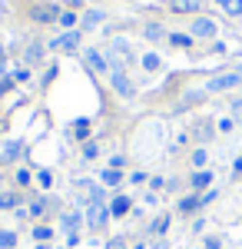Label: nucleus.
<instances>
[{"label":"nucleus","mask_w":242,"mask_h":249,"mask_svg":"<svg viewBox=\"0 0 242 249\" xmlns=\"http://www.w3.org/2000/svg\"><path fill=\"white\" fill-rule=\"evenodd\" d=\"M110 83H113V90L123 96V100L136 96V87H133V80L126 77V70H123V67H113V70H110Z\"/></svg>","instance_id":"f257e3e1"},{"label":"nucleus","mask_w":242,"mask_h":249,"mask_svg":"<svg viewBox=\"0 0 242 249\" xmlns=\"http://www.w3.org/2000/svg\"><path fill=\"white\" fill-rule=\"evenodd\" d=\"M80 40H83V30L76 27V30H67V34H60L56 40H50V50H63V53H76V47H80Z\"/></svg>","instance_id":"f03ea898"},{"label":"nucleus","mask_w":242,"mask_h":249,"mask_svg":"<svg viewBox=\"0 0 242 249\" xmlns=\"http://www.w3.org/2000/svg\"><path fill=\"white\" fill-rule=\"evenodd\" d=\"M110 219H113V213H110V206H106V203H96V206H90V210H86V226H90L93 232H100L106 223H110Z\"/></svg>","instance_id":"7ed1b4c3"},{"label":"nucleus","mask_w":242,"mask_h":249,"mask_svg":"<svg viewBox=\"0 0 242 249\" xmlns=\"http://www.w3.org/2000/svg\"><path fill=\"white\" fill-rule=\"evenodd\" d=\"M83 60H86V67H90L93 73H110V70H113L110 57H106L103 50H96V47H90V50H83Z\"/></svg>","instance_id":"20e7f679"},{"label":"nucleus","mask_w":242,"mask_h":249,"mask_svg":"<svg viewBox=\"0 0 242 249\" xmlns=\"http://www.w3.org/2000/svg\"><path fill=\"white\" fill-rule=\"evenodd\" d=\"M242 83V73L239 70H229V73H223V77H212L209 80V93H223V90H232V87H239Z\"/></svg>","instance_id":"39448f33"},{"label":"nucleus","mask_w":242,"mask_h":249,"mask_svg":"<svg viewBox=\"0 0 242 249\" xmlns=\"http://www.w3.org/2000/svg\"><path fill=\"white\" fill-rule=\"evenodd\" d=\"M60 14H63V10H60L56 3H37V7L30 10V17L37 20V23H53V20H60Z\"/></svg>","instance_id":"423d86ee"},{"label":"nucleus","mask_w":242,"mask_h":249,"mask_svg":"<svg viewBox=\"0 0 242 249\" xmlns=\"http://www.w3.org/2000/svg\"><path fill=\"white\" fill-rule=\"evenodd\" d=\"M189 34H192V40L199 37V40H212L216 37V23L209 17H196L192 20V27H189Z\"/></svg>","instance_id":"0eeeda50"},{"label":"nucleus","mask_w":242,"mask_h":249,"mask_svg":"<svg viewBox=\"0 0 242 249\" xmlns=\"http://www.w3.org/2000/svg\"><path fill=\"white\" fill-rule=\"evenodd\" d=\"M189 186H192V190H199V193L212 190V170H196L192 176H189Z\"/></svg>","instance_id":"6e6552de"},{"label":"nucleus","mask_w":242,"mask_h":249,"mask_svg":"<svg viewBox=\"0 0 242 249\" xmlns=\"http://www.w3.org/2000/svg\"><path fill=\"white\" fill-rule=\"evenodd\" d=\"M56 199H47V196H37V199H34V203H30V206H27V213H30V216H34V219H40V216H43V213L50 210V206H53Z\"/></svg>","instance_id":"1a4fd4ad"},{"label":"nucleus","mask_w":242,"mask_h":249,"mask_svg":"<svg viewBox=\"0 0 242 249\" xmlns=\"http://www.w3.org/2000/svg\"><path fill=\"white\" fill-rule=\"evenodd\" d=\"M169 7H173L176 14H196V10L203 7V0H169Z\"/></svg>","instance_id":"9d476101"},{"label":"nucleus","mask_w":242,"mask_h":249,"mask_svg":"<svg viewBox=\"0 0 242 249\" xmlns=\"http://www.w3.org/2000/svg\"><path fill=\"white\" fill-rule=\"evenodd\" d=\"M100 23H103V10H86L80 20V30H96Z\"/></svg>","instance_id":"9b49d317"},{"label":"nucleus","mask_w":242,"mask_h":249,"mask_svg":"<svg viewBox=\"0 0 242 249\" xmlns=\"http://www.w3.org/2000/svg\"><path fill=\"white\" fill-rule=\"evenodd\" d=\"M80 223H83V216H80V213H63V216H60V226L67 230V236L80 230Z\"/></svg>","instance_id":"f8f14e48"},{"label":"nucleus","mask_w":242,"mask_h":249,"mask_svg":"<svg viewBox=\"0 0 242 249\" xmlns=\"http://www.w3.org/2000/svg\"><path fill=\"white\" fill-rule=\"evenodd\" d=\"M123 183V173L120 170H103L100 173V186H120Z\"/></svg>","instance_id":"ddd939ff"},{"label":"nucleus","mask_w":242,"mask_h":249,"mask_svg":"<svg viewBox=\"0 0 242 249\" xmlns=\"http://www.w3.org/2000/svg\"><path fill=\"white\" fill-rule=\"evenodd\" d=\"M130 203H133L130 196H116V199L110 203V213L113 216H126V213H130Z\"/></svg>","instance_id":"4468645a"},{"label":"nucleus","mask_w":242,"mask_h":249,"mask_svg":"<svg viewBox=\"0 0 242 249\" xmlns=\"http://www.w3.org/2000/svg\"><path fill=\"white\" fill-rule=\"evenodd\" d=\"M196 210H203V203H199V196H196V193L179 199V213H196Z\"/></svg>","instance_id":"2eb2a0df"},{"label":"nucleus","mask_w":242,"mask_h":249,"mask_svg":"<svg viewBox=\"0 0 242 249\" xmlns=\"http://www.w3.org/2000/svg\"><path fill=\"white\" fill-rule=\"evenodd\" d=\"M0 210H20V193H0Z\"/></svg>","instance_id":"dca6fc26"},{"label":"nucleus","mask_w":242,"mask_h":249,"mask_svg":"<svg viewBox=\"0 0 242 249\" xmlns=\"http://www.w3.org/2000/svg\"><path fill=\"white\" fill-rule=\"evenodd\" d=\"M229 17H242V0H216Z\"/></svg>","instance_id":"f3484780"},{"label":"nucleus","mask_w":242,"mask_h":249,"mask_svg":"<svg viewBox=\"0 0 242 249\" xmlns=\"http://www.w3.org/2000/svg\"><path fill=\"white\" fill-rule=\"evenodd\" d=\"M143 37H146V40H163V37H166V30H163L159 23H146V27H143Z\"/></svg>","instance_id":"a211bd4d"},{"label":"nucleus","mask_w":242,"mask_h":249,"mask_svg":"<svg viewBox=\"0 0 242 249\" xmlns=\"http://www.w3.org/2000/svg\"><path fill=\"white\" fill-rule=\"evenodd\" d=\"M40 57H43V43H30V47H27V53H23L27 63H40Z\"/></svg>","instance_id":"6ab92c4d"},{"label":"nucleus","mask_w":242,"mask_h":249,"mask_svg":"<svg viewBox=\"0 0 242 249\" xmlns=\"http://www.w3.org/2000/svg\"><path fill=\"white\" fill-rule=\"evenodd\" d=\"M169 230V216H156L153 223H149V232H156V236H163Z\"/></svg>","instance_id":"aec40b11"},{"label":"nucleus","mask_w":242,"mask_h":249,"mask_svg":"<svg viewBox=\"0 0 242 249\" xmlns=\"http://www.w3.org/2000/svg\"><path fill=\"white\" fill-rule=\"evenodd\" d=\"M166 40L173 47H192V34H169Z\"/></svg>","instance_id":"412c9836"},{"label":"nucleus","mask_w":242,"mask_h":249,"mask_svg":"<svg viewBox=\"0 0 242 249\" xmlns=\"http://www.w3.org/2000/svg\"><path fill=\"white\" fill-rule=\"evenodd\" d=\"M73 136L76 140H86V136H90V120H76L73 123Z\"/></svg>","instance_id":"4be33fe9"},{"label":"nucleus","mask_w":242,"mask_h":249,"mask_svg":"<svg viewBox=\"0 0 242 249\" xmlns=\"http://www.w3.org/2000/svg\"><path fill=\"white\" fill-rule=\"evenodd\" d=\"M143 67H146L149 73H156V70L163 67V60H159V53H146V57H143Z\"/></svg>","instance_id":"5701e85b"},{"label":"nucleus","mask_w":242,"mask_h":249,"mask_svg":"<svg viewBox=\"0 0 242 249\" xmlns=\"http://www.w3.org/2000/svg\"><path fill=\"white\" fill-rule=\"evenodd\" d=\"M60 27L76 30V10H63V14H60Z\"/></svg>","instance_id":"b1692460"},{"label":"nucleus","mask_w":242,"mask_h":249,"mask_svg":"<svg viewBox=\"0 0 242 249\" xmlns=\"http://www.w3.org/2000/svg\"><path fill=\"white\" fill-rule=\"evenodd\" d=\"M14 246H17V232L3 230L0 232V249H14Z\"/></svg>","instance_id":"393cba45"},{"label":"nucleus","mask_w":242,"mask_h":249,"mask_svg":"<svg viewBox=\"0 0 242 249\" xmlns=\"http://www.w3.org/2000/svg\"><path fill=\"white\" fill-rule=\"evenodd\" d=\"M20 150H23V143L20 140H14V143H7V150H3V160H17Z\"/></svg>","instance_id":"a878e982"},{"label":"nucleus","mask_w":242,"mask_h":249,"mask_svg":"<svg viewBox=\"0 0 242 249\" xmlns=\"http://www.w3.org/2000/svg\"><path fill=\"white\" fill-rule=\"evenodd\" d=\"M50 236H53V230H50V226H43V223L34 230V239H37V243H50Z\"/></svg>","instance_id":"bb28decb"},{"label":"nucleus","mask_w":242,"mask_h":249,"mask_svg":"<svg viewBox=\"0 0 242 249\" xmlns=\"http://www.w3.org/2000/svg\"><path fill=\"white\" fill-rule=\"evenodd\" d=\"M37 183L43 186V190H50V186H53V173H50V170H40L37 173Z\"/></svg>","instance_id":"cd10ccee"},{"label":"nucleus","mask_w":242,"mask_h":249,"mask_svg":"<svg viewBox=\"0 0 242 249\" xmlns=\"http://www.w3.org/2000/svg\"><path fill=\"white\" fill-rule=\"evenodd\" d=\"M83 156H86V160H96V156H100V146H96L93 140H86V143H83Z\"/></svg>","instance_id":"c85d7f7f"},{"label":"nucleus","mask_w":242,"mask_h":249,"mask_svg":"<svg viewBox=\"0 0 242 249\" xmlns=\"http://www.w3.org/2000/svg\"><path fill=\"white\" fill-rule=\"evenodd\" d=\"M30 179H34V173L27 170V166H20V170H17V183H20V186H30Z\"/></svg>","instance_id":"c756f323"},{"label":"nucleus","mask_w":242,"mask_h":249,"mask_svg":"<svg viewBox=\"0 0 242 249\" xmlns=\"http://www.w3.org/2000/svg\"><path fill=\"white\" fill-rule=\"evenodd\" d=\"M27 80H30V70L27 67H17L14 70V83H27Z\"/></svg>","instance_id":"7c9ffc66"},{"label":"nucleus","mask_w":242,"mask_h":249,"mask_svg":"<svg viewBox=\"0 0 242 249\" xmlns=\"http://www.w3.org/2000/svg\"><path fill=\"white\" fill-rule=\"evenodd\" d=\"M206 160H209V153H206V150H196V153H192V166H199V170H203Z\"/></svg>","instance_id":"2f4dec72"},{"label":"nucleus","mask_w":242,"mask_h":249,"mask_svg":"<svg viewBox=\"0 0 242 249\" xmlns=\"http://www.w3.org/2000/svg\"><path fill=\"white\" fill-rule=\"evenodd\" d=\"M203 249H223V239H219V236H206Z\"/></svg>","instance_id":"473e14b6"},{"label":"nucleus","mask_w":242,"mask_h":249,"mask_svg":"<svg viewBox=\"0 0 242 249\" xmlns=\"http://www.w3.org/2000/svg\"><path fill=\"white\" fill-rule=\"evenodd\" d=\"M10 90H14V77H0V96L10 93Z\"/></svg>","instance_id":"72a5a7b5"},{"label":"nucleus","mask_w":242,"mask_h":249,"mask_svg":"<svg viewBox=\"0 0 242 249\" xmlns=\"http://www.w3.org/2000/svg\"><path fill=\"white\" fill-rule=\"evenodd\" d=\"M216 196H219L216 190H206V193H199V203H203V206H209V203H212Z\"/></svg>","instance_id":"f704fd0d"},{"label":"nucleus","mask_w":242,"mask_h":249,"mask_svg":"<svg viewBox=\"0 0 242 249\" xmlns=\"http://www.w3.org/2000/svg\"><path fill=\"white\" fill-rule=\"evenodd\" d=\"M106 249H126V239L123 236H113L110 243H106Z\"/></svg>","instance_id":"c9c22d12"},{"label":"nucleus","mask_w":242,"mask_h":249,"mask_svg":"<svg viewBox=\"0 0 242 249\" xmlns=\"http://www.w3.org/2000/svg\"><path fill=\"white\" fill-rule=\"evenodd\" d=\"M196 136H199V140L212 136V123H203V126H196Z\"/></svg>","instance_id":"e433bc0d"},{"label":"nucleus","mask_w":242,"mask_h":249,"mask_svg":"<svg viewBox=\"0 0 242 249\" xmlns=\"http://www.w3.org/2000/svg\"><path fill=\"white\" fill-rule=\"evenodd\" d=\"M56 70H60V67H50V70L43 73V83H47V87H50V83H53V80H56Z\"/></svg>","instance_id":"4c0bfd02"},{"label":"nucleus","mask_w":242,"mask_h":249,"mask_svg":"<svg viewBox=\"0 0 242 249\" xmlns=\"http://www.w3.org/2000/svg\"><path fill=\"white\" fill-rule=\"evenodd\" d=\"M163 186H166V183H163V176H153V179H149V190H153V193L163 190Z\"/></svg>","instance_id":"58836bf2"},{"label":"nucleus","mask_w":242,"mask_h":249,"mask_svg":"<svg viewBox=\"0 0 242 249\" xmlns=\"http://www.w3.org/2000/svg\"><path fill=\"white\" fill-rule=\"evenodd\" d=\"M232 126H236V120H229V116H225V120H219V130H223V133H229Z\"/></svg>","instance_id":"ea45409f"},{"label":"nucleus","mask_w":242,"mask_h":249,"mask_svg":"<svg viewBox=\"0 0 242 249\" xmlns=\"http://www.w3.org/2000/svg\"><path fill=\"white\" fill-rule=\"evenodd\" d=\"M0 77H7V53H3V47H0Z\"/></svg>","instance_id":"a19ab883"},{"label":"nucleus","mask_w":242,"mask_h":249,"mask_svg":"<svg viewBox=\"0 0 242 249\" xmlns=\"http://www.w3.org/2000/svg\"><path fill=\"white\" fill-rule=\"evenodd\" d=\"M123 163H126L123 156H113V160H110V170H123Z\"/></svg>","instance_id":"79ce46f5"},{"label":"nucleus","mask_w":242,"mask_h":249,"mask_svg":"<svg viewBox=\"0 0 242 249\" xmlns=\"http://www.w3.org/2000/svg\"><path fill=\"white\" fill-rule=\"evenodd\" d=\"M67 246H70V249L80 246V232H70V236H67Z\"/></svg>","instance_id":"37998d69"},{"label":"nucleus","mask_w":242,"mask_h":249,"mask_svg":"<svg viewBox=\"0 0 242 249\" xmlns=\"http://www.w3.org/2000/svg\"><path fill=\"white\" fill-rule=\"evenodd\" d=\"M232 173H242V156L236 160V163H232Z\"/></svg>","instance_id":"c03bdc74"},{"label":"nucleus","mask_w":242,"mask_h":249,"mask_svg":"<svg viewBox=\"0 0 242 249\" xmlns=\"http://www.w3.org/2000/svg\"><path fill=\"white\" fill-rule=\"evenodd\" d=\"M83 7V0H70V10H80Z\"/></svg>","instance_id":"a18cd8bd"},{"label":"nucleus","mask_w":242,"mask_h":249,"mask_svg":"<svg viewBox=\"0 0 242 249\" xmlns=\"http://www.w3.org/2000/svg\"><path fill=\"white\" fill-rule=\"evenodd\" d=\"M37 249H50V246H47V243H37Z\"/></svg>","instance_id":"49530a36"},{"label":"nucleus","mask_w":242,"mask_h":249,"mask_svg":"<svg viewBox=\"0 0 242 249\" xmlns=\"http://www.w3.org/2000/svg\"><path fill=\"white\" fill-rule=\"evenodd\" d=\"M236 100H242V93H239V96H236Z\"/></svg>","instance_id":"de8ad7c7"},{"label":"nucleus","mask_w":242,"mask_h":249,"mask_svg":"<svg viewBox=\"0 0 242 249\" xmlns=\"http://www.w3.org/2000/svg\"><path fill=\"white\" fill-rule=\"evenodd\" d=\"M166 3H169V0H166Z\"/></svg>","instance_id":"09e8293b"}]
</instances>
